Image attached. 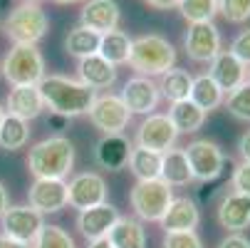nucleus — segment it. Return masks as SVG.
<instances>
[{
	"mask_svg": "<svg viewBox=\"0 0 250 248\" xmlns=\"http://www.w3.org/2000/svg\"><path fill=\"white\" fill-rule=\"evenodd\" d=\"M161 228L166 233H173V231H196L198 224H201V211L196 206L193 199L188 196H173L164 219L159 221Z\"/></svg>",
	"mask_w": 250,
	"mask_h": 248,
	"instance_id": "obj_19",
	"label": "nucleus"
},
{
	"mask_svg": "<svg viewBox=\"0 0 250 248\" xmlns=\"http://www.w3.org/2000/svg\"><path fill=\"white\" fill-rule=\"evenodd\" d=\"M47 127H50L52 132H64V129L69 127V117H64V114H55V112H50V119H47Z\"/></svg>",
	"mask_w": 250,
	"mask_h": 248,
	"instance_id": "obj_40",
	"label": "nucleus"
},
{
	"mask_svg": "<svg viewBox=\"0 0 250 248\" xmlns=\"http://www.w3.org/2000/svg\"><path fill=\"white\" fill-rule=\"evenodd\" d=\"M0 221H3V233L5 236H10L15 241H22V243H30V246L45 226L42 214L32 206H8V211L0 216Z\"/></svg>",
	"mask_w": 250,
	"mask_h": 248,
	"instance_id": "obj_11",
	"label": "nucleus"
},
{
	"mask_svg": "<svg viewBox=\"0 0 250 248\" xmlns=\"http://www.w3.org/2000/svg\"><path fill=\"white\" fill-rule=\"evenodd\" d=\"M30 206L40 214H57L67 206V184L62 179H35L27 191Z\"/></svg>",
	"mask_w": 250,
	"mask_h": 248,
	"instance_id": "obj_16",
	"label": "nucleus"
},
{
	"mask_svg": "<svg viewBox=\"0 0 250 248\" xmlns=\"http://www.w3.org/2000/svg\"><path fill=\"white\" fill-rule=\"evenodd\" d=\"M164 248H203V241L196 231H173L164 236Z\"/></svg>",
	"mask_w": 250,
	"mask_h": 248,
	"instance_id": "obj_36",
	"label": "nucleus"
},
{
	"mask_svg": "<svg viewBox=\"0 0 250 248\" xmlns=\"http://www.w3.org/2000/svg\"><path fill=\"white\" fill-rule=\"evenodd\" d=\"M89 119L104 134H122L129 127L131 112L126 110L122 97H117V94H97L92 110H89Z\"/></svg>",
	"mask_w": 250,
	"mask_h": 248,
	"instance_id": "obj_10",
	"label": "nucleus"
},
{
	"mask_svg": "<svg viewBox=\"0 0 250 248\" xmlns=\"http://www.w3.org/2000/svg\"><path fill=\"white\" fill-rule=\"evenodd\" d=\"M218 224L228 233H243L250 228V196L230 191L218 206Z\"/></svg>",
	"mask_w": 250,
	"mask_h": 248,
	"instance_id": "obj_20",
	"label": "nucleus"
},
{
	"mask_svg": "<svg viewBox=\"0 0 250 248\" xmlns=\"http://www.w3.org/2000/svg\"><path fill=\"white\" fill-rule=\"evenodd\" d=\"M106 201V181L97 171H82L67 184V206L77 211L92 208Z\"/></svg>",
	"mask_w": 250,
	"mask_h": 248,
	"instance_id": "obj_12",
	"label": "nucleus"
},
{
	"mask_svg": "<svg viewBox=\"0 0 250 248\" xmlns=\"http://www.w3.org/2000/svg\"><path fill=\"white\" fill-rule=\"evenodd\" d=\"M230 52H233L245 67H250V27H248V30H240L235 38H233Z\"/></svg>",
	"mask_w": 250,
	"mask_h": 248,
	"instance_id": "obj_38",
	"label": "nucleus"
},
{
	"mask_svg": "<svg viewBox=\"0 0 250 248\" xmlns=\"http://www.w3.org/2000/svg\"><path fill=\"white\" fill-rule=\"evenodd\" d=\"M126 65H131V69L141 77H161L176 65V47L164 35H141L131 40V55Z\"/></svg>",
	"mask_w": 250,
	"mask_h": 248,
	"instance_id": "obj_3",
	"label": "nucleus"
},
{
	"mask_svg": "<svg viewBox=\"0 0 250 248\" xmlns=\"http://www.w3.org/2000/svg\"><path fill=\"white\" fill-rule=\"evenodd\" d=\"M8 206H10V196H8V189L3 186V181H0V216L8 211Z\"/></svg>",
	"mask_w": 250,
	"mask_h": 248,
	"instance_id": "obj_44",
	"label": "nucleus"
},
{
	"mask_svg": "<svg viewBox=\"0 0 250 248\" xmlns=\"http://www.w3.org/2000/svg\"><path fill=\"white\" fill-rule=\"evenodd\" d=\"M191 85H193V77L181 67H171L168 72L161 75L159 80V92L164 99H168L171 104L173 102H181V99H188L191 94Z\"/></svg>",
	"mask_w": 250,
	"mask_h": 248,
	"instance_id": "obj_28",
	"label": "nucleus"
},
{
	"mask_svg": "<svg viewBox=\"0 0 250 248\" xmlns=\"http://www.w3.org/2000/svg\"><path fill=\"white\" fill-rule=\"evenodd\" d=\"M218 13L228 23H245L250 18V0H218Z\"/></svg>",
	"mask_w": 250,
	"mask_h": 248,
	"instance_id": "obj_35",
	"label": "nucleus"
},
{
	"mask_svg": "<svg viewBox=\"0 0 250 248\" xmlns=\"http://www.w3.org/2000/svg\"><path fill=\"white\" fill-rule=\"evenodd\" d=\"M99 38H102L99 32H94L84 25H77V27L69 30V35L64 38V50H67V55L84 60V57L99 52Z\"/></svg>",
	"mask_w": 250,
	"mask_h": 248,
	"instance_id": "obj_29",
	"label": "nucleus"
},
{
	"mask_svg": "<svg viewBox=\"0 0 250 248\" xmlns=\"http://www.w3.org/2000/svg\"><path fill=\"white\" fill-rule=\"evenodd\" d=\"M168 117L173 122V127L178 129V134H193L203 127L206 122V112L198 107V104H193L191 99H181V102H173L171 110H168Z\"/></svg>",
	"mask_w": 250,
	"mask_h": 248,
	"instance_id": "obj_27",
	"label": "nucleus"
},
{
	"mask_svg": "<svg viewBox=\"0 0 250 248\" xmlns=\"http://www.w3.org/2000/svg\"><path fill=\"white\" fill-rule=\"evenodd\" d=\"M248 80H250V67H248Z\"/></svg>",
	"mask_w": 250,
	"mask_h": 248,
	"instance_id": "obj_48",
	"label": "nucleus"
},
{
	"mask_svg": "<svg viewBox=\"0 0 250 248\" xmlns=\"http://www.w3.org/2000/svg\"><path fill=\"white\" fill-rule=\"evenodd\" d=\"M208 77L223 90V94H228L248 80V67L230 50H221L208 62Z\"/></svg>",
	"mask_w": 250,
	"mask_h": 248,
	"instance_id": "obj_14",
	"label": "nucleus"
},
{
	"mask_svg": "<svg viewBox=\"0 0 250 248\" xmlns=\"http://www.w3.org/2000/svg\"><path fill=\"white\" fill-rule=\"evenodd\" d=\"M173 199V186H168L164 179H149V181H136L129 203L139 221H161L166 208Z\"/></svg>",
	"mask_w": 250,
	"mask_h": 248,
	"instance_id": "obj_6",
	"label": "nucleus"
},
{
	"mask_svg": "<svg viewBox=\"0 0 250 248\" xmlns=\"http://www.w3.org/2000/svg\"><path fill=\"white\" fill-rule=\"evenodd\" d=\"M27 139H30V127L25 119L15 117V114H8L3 117V124H0V147L3 149H22L27 144Z\"/></svg>",
	"mask_w": 250,
	"mask_h": 248,
	"instance_id": "obj_31",
	"label": "nucleus"
},
{
	"mask_svg": "<svg viewBox=\"0 0 250 248\" xmlns=\"http://www.w3.org/2000/svg\"><path fill=\"white\" fill-rule=\"evenodd\" d=\"M106 62L112 65H126L129 62V55H131V38L124 32V30H112V32H104L99 38V52Z\"/></svg>",
	"mask_w": 250,
	"mask_h": 248,
	"instance_id": "obj_25",
	"label": "nucleus"
},
{
	"mask_svg": "<svg viewBox=\"0 0 250 248\" xmlns=\"http://www.w3.org/2000/svg\"><path fill=\"white\" fill-rule=\"evenodd\" d=\"M57 5H77V3H87V0H52Z\"/></svg>",
	"mask_w": 250,
	"mask_h": 248,
	"instance_id": "obj_46",
	"label": "nucleus"
},
{
	"mask_svg": "<svg viewBox=\"0 0 250 248\" xmlns=\"http://www.w3.org/2000/svg\"><path fill=\"white\" fill-rule=\"evenodd\" d=\"M0 248H32L30 243H22V241H15V238H10V236H0Z\"/></svg>",
	"mask_w": 250,
	"mask_h": 248,
	"instance_id": "obj_43",
	"label": "nucleus"
},
{
	"mask_svg": "<svg viewBox=\"0 0 250 248\" xmlns=\"http://www.w3.org/2000/svg\"><path fill=\"white\" fill-rule=\"evenodd\" d=\"M218 248H250V241H248L243 233H228V236L218 243Z\"/></svg>",
	"mask_w": 250,
	"mask_h": 248,
	"instance_id": "obj_39",
	"label": "nucleus"
},
{
	"mask_svg": "<svg viewBox=\"0 0 250 248\" xmlns=\"http://www.w3.org/2000/svg\"><path fill=\"white\" fill-rule=\"evenodd\" d=\"M5 35L13 45H38L50 30V18L40 3L25 0L5 18Z\"/></svg>",
	"mask_w": 250,
	"mask_h": 248,
	"instance_id": "obj_4",
	"label": "nucleus"
},
{
	"mask_svg": "<svg viewBox=\"0 0 250 248\" xmlns=\"http://www.w3.org/2000/svg\"><path fill=\"white\" fill-rule=\"evenodd\" d=\"M106 241L114 248H146V231L139 219L119 216V221L112 226Z\"/></svg>",
	"mask_w": 250,
	"mask_h": 248,
	"instance_id": "obj_23",
	"label": "nucleus"
},
{
	"mask_svg": "<svg viewBox=\"0 0 250 248\" xmlns=\"http://www.w3.org/2000/svg\"><path fill=\"white\" fill-rule=\"evenodd\" d=\"M176 139H178V129L173 127L168 114H149L144 122L139 124V129H136L134 147L164 154V152L173 149Z\"/></svg>",
	"mask_w": 250,
	"mask_h": 248,
	"instance_id": "obj_9",
	"label": "nucleus"
},
{
	"mask_svg": "<svg viewBox=\"0 0 250 248\" xmlns=\"http://www.w3.org/2000/svg\"><path fill=\"white\" fill-rule=\"evenodd\" d=\"M38 90L47 110H52L55 114H64L69 119L89 114L92 104L97 99V92L92 87L64 75H45L38 82Z\"/></svg>",
	"mask_w": 250,
	"mask_h": 248,
	"instance_id": "obj_1",
	"label": "nucleus"
},
{
	"mask_svg": "<svg viewBox=\"0 0 250 248\" xmlns=\"http://www.w3.org/2000/svg\"><path fill=\"white\" fill-rule=\"evenodd\" d=\"M45 110V102H42V94L38 90V85H20V87H13L10 94H8V104H5V112L8 114H15L25 122L40 117Z\"/></svg>",
	"mask_w": 250,
	"mask_h": 248,
	"instance_id": "obj_21",
	"label": "nucleus"
},
{
	"mask_svg": "<svg viewBox=\"0 0 250 248\" xmlns=\"http://www.w3.org/2000/svg\"><path fill=\"white\" fill-rule=\"evenodd\" d=\"M238 157H240V161H250V129L245 134H240V139H238Z\"/></svg>",
	"mask_w": 250,
	"mask_h": 248,
	"instance_id": "obj_41",
	"label": "nucleus"
},
{
	"mask_svg": "<svg viewBox=\"0 0 250 248\" xmlns=\"http://www.w3.org/2000/svg\"><path fill=\"white\" fill-rule=\"evenodd\" d=\"M75 166V147L64 136H50L38 141L27 154V169L35 179H62Z\"/></svg>",
	"mask_w": 250,
	"mask_h": 248,
	"instance_id": "obj_2",
	"label": "nucleus"
},
{
	"mask_svg": "<svg viewBox=\"0 0 250 248\" xmlns=\"http://www.w3.org/2000/svg\"><path fill=\"white\" fill-rule=\"evenodd\" d=\"M0 69H3V77L10 87L38 85L45 77V57L38 50V45H13Z\"/></svg>",
	"mask_w": 250,
	"mask_h": 248,
	"instance_id": "obj_5",
	"label": "nucleus"
},
{
	"mask_svg": "<svg viewBox=\"0 0 250 248\" xmlns=\"http://www.w3.org/2000/svg\"><path fill=\"white\" fill-rule=\"evenodd\" d=\"M144 3L154 10H173L178 5V0H144Z\"/></svg>",
	"mask_w": 250,
	"mask_h": 248,
	"instance_id": "obj_42",
	"label": "nucleus"
},
{
	"mask_svg": "<svg viewBox=\"0 0 250 248\" xmlns=\"http://www.w3.org/2000/svg\"><path fill=\"white\" fill-rule=\"evenodd\" d=\"M230 189L250 196V161H240L230 176Z\"/></svg>",
	"mask_w": 250,
	"mask_h": 248,
	"instance_id": "obj_37",
	"label": "nucleus"
},
{
	"mask_svg": "<svg viewBox=\"0 0 250 248\" xmlns=\"http://www.w3.org/2000/svg\"><path fill=\"white\" fill-rule=\"evenodd\" d=\"M184 152H186V159H188V166H191L193 181L210 184V181H216L218 176L223 174L226 154H223V149L216 144V141L196 139V141H191Z\"/></svg>",
	"mask_w": 250,
	"mask_h": 248,
	"instance_id": "obj_7",
	"label": "nucleus"
},
{
	"mask_svg": "<svg viewBox=\"0 0 250 248\" xmlns=\"http://www.w3.org/2000/svg\"><path fill=\"white\" fill-rule=\"evenodd\" d=\"M223 104H226L228 114L235 117L238 122H250V80H245L240 87L228 92Z\"/></svg>",
	"mask_w": 250,
	"mask_h": 248,
	"instance_id": "obj_33",
	"label": "nucleus"
},
{
	"mask_svg": "<svg viewBox=\"0 0 250 248\" xmlns=\"http://www.w3.org/2000/svg\"><path fill=\"white\" fill-rule=\"evenodd\" d=\"M184 50H186L188 60L208 65L223 50L221 30L216 27V23H193V25H188V30L184 35Z\"/></svg>",
	"mask_w": 250,
	"mask_h": 248,
	"instance_id": "obj_8",
	"label": "nucleus"
},
{
	"mask_svg": "<svg viewBox=\"0 0 250 248\" xmlns=\"http://www.w3.org/2000/svg\"><path fill=\"white\" fill-rule=\"evenodd\" d=\"M131 149H134V144L124 134H104L94 144V161L102 169L119 171V169H124L129 164Z\"/></svg>",
	"mask_w": 250,
	"mask_h": 248,
	"instance_id": "obj_18",
	"label": "nucleus"
},
{
	"mask_svg": "<svg viewBox=\"0 0 250 248\" xmlns=\"http://www.w3.org/2000/svg\"><path fill=\"white\" fill-rule=\"evenodd\" d=\"M119 97H122V102L126 104V110L131 114H146V117L154 114V110L161 102L159 85L151 77H141V75L129 77Z\"/></svg>",
	"mask_w": 250,
	"mask_h": 248,
	"instance_id": "obj_13",
	"label": "nucleus"
},
{
	"mask_svg": "<svg viewBox=\"0 0 250 248\" xmlns=\"http://www.w3.org/2000/svg\"><path fill=\"white\" fill-rule=\"evenodd\" d=\"M161 179L168 186H188L193 181L191 166H188V159H186L184 149L173 147V149L161 154Z\"/></svg>",
	"mask_w": 250,
	"mask_h": 248,
	"instance_id": "obj_24",
	"label": "nucleus"
},
{
	"mask_svg": "<svg viewBox=\"0 0 250 248\" xmlns=\"http://www.w3.org/2000/svg\"><path fill=\"white\" fill-rule=\"evenodd\" d=\"M178 10L181 18L193 25V23H213L218 15V0H178Z\"/></svg>",
	"mask_w": 250,
	"mask_h": 248,
	"instance_id": "obj_32",
	"label": "nucleus"
},
{
	"mask_svg": "<svg viewBox=\"0 0 250 248\" xmlns=\"http://www.w3.org/2000/svg\"><path fill=\"white\" fill-rule=\"evenodd\" d=\"M32 248H75V238L62 226H42L38 238L32 241Z\"/></svg>",
	"mask_w": 250,
	"mask_h": 248,
	"instance_id": "obj_34",
	"label": "nucleus"
},
{
	"mask_svg": "<svg viewBox=\"0 0 250 248\" xmlns=\"http://www.w3.org/2000/svg\"><path fill=\"white\" fill-rule=\"evenodd\" d=\"M77 75H80V82L92 87L94 92L106 90V87H112L117 82V65L106 62L102 55H89V57L80 60Z\"/></svg>",
	"mask_w": 250,
	"mask_h": 248,
	"instance_id": "obj_22",
	"label": "nucleus"
},
{
	"mask_svg": "<svg viewBox=\"0 0 250 248\" xmlns=\"http://www.w3.org/2000/svg\"><path fill=\"white\" fill-rule=\"evenodd\" d=\"M129 169L136 176V181H149V179H161V154L151 149L134 147L129 154Z\"/></svg>",
	"mask_w": 250,
	"mask_h": 248,
	"instance_id": "obj_30",
	"label": "nucleus"
},
{
	"mask_svg": "<svg viewBox=\"0 0 250 248\" xmlns=\"http://www.w3.org/2000/svg\"><path fill=\"white\" fill-rule=\"evenodd\" d=\"M32 3H40V0H32Z\"/></svg>",
	"mask_w": 250,
	"mask_h": 248,
	"instance_id": "obj_49",
	"label": "nucleus"
},
{
	"mask_svg": "<svg viewBox=\"0 0 250 248\" xmlns=\"http://www.w3.org/2000/svg\"><path fill=\"white\" fill-rule=\"evenodd\" d=\"M188 99H191L193 104H198V107L208 114V112H213V110H218V107H221L223 99H226V94H223V90H221L216 82L208 77V72H203V75L193 77V85H191V94H188Z\"/></svg>",
	"mask_w": 250,
	"mask_h": 248,
	"instance_id": "obj_26",
	"label": "nucleus"
},
{
	"mask_svg": "<svg viewBox=\"0 0 250 248\" xmlns=\"http://www.w3.org/2000/svg\"><path fill=\"white\" fill-rule=\"evenodd\" d=\"M122 10L117 5V0H87L80 10V25L104 35L119 27Z\"/></svg>",
	"mask_w": 250,
	"mask_h": 248,
	"instance_id": "obj_17",
	"label": "nucleus"
},
{
	"mask_svg": "<svg viewBox=\"0 0 250 248\" xmlns=\"http://www.w3.org/2000/svg\"><path fill=\"white\" fill-rule=\"evenodd\" d=\"M87 248H114L109 241H106V238H99V241H89V246Z\"/></svg>",
	"mask_w": 250,
	"mask_h": 248,
	"instance_id": "obj_45",
	"label": "nucleus"
},
{
	"mask_svg": "<svg viewBox=\"0 0 250 248\" xmlns=\"http://www.w3.org/2000/svg\"><path fill=\"white\" fill-rule=\"evenodd\" d=\"M3 117H5V110H3V107H0V124H3Z\"/></svg>",
	"mask_w": 250,
	"mask_h": 248,
	"instance_id": "obj_47",
	"label": "nucleus"
},
{
	"mask_svg": "<svg viewBox=\"0 0 250 248\" xmlns=\"http://www.w3.org/2000/svg\"><path fill=\"white\" fill-rule=\"evenodd\" d=\"M119 221V211L112 206V203H97L92 208H84L80 211L77 216V228L80 233L87 238V241H99V238H106L112 231V226Z\"/></svg>",
	"mask_w": 250,
	"mask_h": 248,
	"instance_id": "obj_15",
	"label": "nucleus"
}]
</instances>
